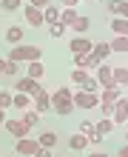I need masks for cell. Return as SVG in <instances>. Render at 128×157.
<instances>
[{
	"mask_svg": "<svg viewBox=\"0 0 128 157\" xmlns=\"http://www.w3.org/2000/svg\"><path fill=\"white\" fill-rule=\"evenodd\" d=\"M74 91H71L68 86H60L57 91H51V112L60 114V117H68L71 112H74Z\"/></svg>",
	"mask_w": 128,
	"mask_h": 157,
	"instance_id": "1",
	"label": "cell"
},
{
	"mask_svg": "<svg viewBox=\"0 0 128 157\" xmlns=\"http://www.w3.org/2000/svg\"><path fill=\"white\" fill-rule=\"evenodd\" d=\"M43 57V49L40 46H34V43H20V46H12V52H9V57L6 60H12V63H37Z\"/></svg>",
	"mask_w": 128,
	"mask_h": 157,
	"instance_id": "2",
	"label": "cell"
},
{
	"mask_svg": "<svg viewBox=\"0 0 128 157\" xmlns=\"http://www.w3.org/2000/svg\"><path fill=\"white\" fill-rule=\"evenodd\" d=\"M71 83L74 86H80V91H94V94H100V86L91 71H83V69H74L71 71Z\"/></svg>",
	"mask_w": 128,
	"mask_h": 157,
	"instance_id": "3",
	"label": "cell"
},
{
	"mask_svg": "<svg viewBox=\"0 0 128 157\" xmlns=\"http://www.w3.org/2000/svg\"><path fill=\"white\" fill-rule=\"evenodd\" d=\"M12 89H14V94H29V97H34L43 86H40V80H31V77L23 75V77H14V86Z\"/></svg>",
	"mask_w": 128,
	"mask_h": 157,
	"instance_id": "4",
	"label": "cell"
},
{
	"mask_svg": "<svg viewBox=\"0 0 128 157\" xmlns=\"http://www.w3.org/2000/svg\"><path fill=\"white\" fill-rule=\"evenodd\" d=\"M114 66H108V63H100V66L94 69V80L100 89H114Z\"/></svg>",
	"mask_w": 128,
	"mask_h": 157,
	"instance_id": "5",
	"label": "cell"
},
{
	"mask_svg": "<svg viewBox=\"0 0 128 157\" xmlns=\"http://www.w3.org/2000/svg\"><path fill=\"white\" fill-rule=\"evenodd\" d=\"M74 109H97L100 106V94L94 91H74Z\"/></svg>",
	"mask_w": 128,
	"mask_h": 157,
	"instance_id": "6",
	"label": "cell"
},
{
	"mask_svg": "<svg viewBox=\"0 0 128 157\" xmlns=\"http://www.w3.org/2000/svg\"><path fill=\"white\" fill-rule=\"evenodd\" d=\"M37 151H40V143L31 140V137H23V140L14 143V154H20V157H34Z\"/></svg>",
	"mask_w": 128,
	"mask_h": 157,
	"instance_id": "7",
	"label": "cell"
},
{
	"mask_svg": "<svg viewBox=\"0 0 128 157\" xmlns=\"http://www.w3.org/2000/svg\"><path fill=\"white\" fill-rule=\"evenodd\" d=\"M91 49H94V40H88L86 34H83V37H71V40H68V52H71V57H77V54H88Z\"/></svg>",
	"mask_w": 128,
	"mask_h": 157,
	"instance_id": "8",
	"label": "cell"
},
{
	"mask_svg": "<svg viewBox=\"0 0 128 157\" xmlns=\"http://www.w3.org/2000/svg\"><path fill=\"white\" fill-rule=\"evenodd\" d=\"M31 109H34V112H37V114H46V112H49V109H51V94H49V91H46V89H40L37 94L31 97Z\"/></svg>",
	"mask_w": 128,
	"mask_h": 157,
	"instance_id": "9",
	"label": "cell"
},
{
	"mask_svg": "<svg viewBox=\"0 0 128 157\" xmlns=\"http://www.w3.org/2000/svg\"><path fill=\"white\" fill-rule=\"evenodd\" d=\"M71 63H74V69H83V71H94L100 66V60L94 57V54H77V57H71Z\"/></svg>",
	"mask_w": 128,
	"mask_h": 157,
	"instance_id": "10",
	"label": "cell"
},
{
	"mask_svg": "<svg viewBox=\"0 0 128 157\" xmlns=\"http://www.w3.org/2000/svg\"><path fill=\"white\" fill-rule=\"evenodd\" d=\"M3 128L14 137V140H23V137H29V128L23 126V120H6V123H3Z\"/></svg>",
	"mask_w": 128,
	"mask_h": 157,
	"instance_id": "11",
	"label": "cell"
},
{
	"mask_svg": "<svg viewBox=\"0 0 128 157\" xmlns=\"http://www.w3.org/2000/svg\"><path fill=\"white\" fill-rule=\"evenodd\" d=\"M111 120H114V126H123V123H128V97H120V100H117Z\"/></svg>",
	"mask_w": 128,
	"mask_h": 157,
	"instance_id": "12",
	"label": "cell"
},
{
	"mask_svg": "<svg viewBox=\"0 0 128 157\" xmlns=\"http://www.w3.org/2000/svg\"><path fill=\"white\" fill-rule=\"evenodd\" d=\"M6 43H9V46H20V43H26L23 26H9V29H6Z\"/></svg>",
	"mask_w": 128,
	"mask_h": 157,
	"instance_id": "13",
	"label": "cell"
},
{
	"mask_svg": "<svg viewBox=\"0 0 128 157\" xmlns=\"http://www.w3.org/2000/svg\"><path fill=\"white\" fill-rule=\"evenodd\" d=\"M26 26H31V29H40L43 26V12L29 6V3H26Z\"/></svg>",
	"mask_w": 128,
	"mask_h": 157,
	"instance_id": "14",
	"label": "cell"
},
{
	"mask_svg": "<svg viewBox=\"0 0 128 157\" xmlns=\"http://www.w3.org/2000/svg\"><path fill=\"white\" fill-rule=\"evenodd\" d=\"M108 29L114 32V37H128V20L125 17H111L108 20Z\"/></svg>",
	"mask_w": 128,
	"mask_h": 157,
	"instance_id": "15",
	"label": "cell"
},
{
	"mask_svg": "<svg viewBox=\"0 0 128 157\" xmlns=\"http://www.w3.org/2000/svg\"><path fill=\"white\" fill-rule=\"evenodd\" d=\"M68 149L71 151H88V137L80 134V132H74V134L68 137Z\"/></svg>",
	"mask_w": 128,
	"mask_h": 157,
	"instance_id": "16",
	"label": "cell"
},
{
	"mask_svg": "<svg viewBox=\"0 0 128 157\" xmlns=\"http://www.w3.org/2000/svg\"><path fill=\"white\" fill-rule=\"evenodd\" d=\"M91 54H94L100 63H105L108 57H111V46H108L105 40H97V43H94V49H91Z\"/></svg>",
	"mask_w": 128,
	"mask_h": 157,
	"instance_id": "17",
	"label": "cell"
},
{
	"mask_svg": "<svg viewBox=\"0 0 128 157\" xmlns=\"http://www.w3.org/2000/svg\"><path fill=\"white\" fill-rule=\"evenodd\" d=\"M114 128H117V126H114V120H111V117H100L97 123H94V132H97L100 137H105V134H111Z\"/></svg>",
	"mask_w": 128,
	"mask_h": 157,
	"instance_id": "18",
	"label": "cell"
},
{
	"mask_svg": "<svg viewBox=\"0 0 128 157\" xmlns=\"http://www.w3.org/2000/svg\"><path fill=\"white\" fill-rule=\"evenodd\" d=\"M108 12L128 20V0H108Z\"/></svg>",
	"mask_w": 128,
	"mask_h": 157,
	"instance_id": "19",
	"label": "cell"
},
{
	"mask_svg": "<svg viewBox=\"0 0 128 157\" xmlns=\"http://www.w3.org/2000/svg\"><path fill=\"white\" fill-rule=\"evenodd\" d=\"M88 26H91V20H88V17H86V14H80V17H77V20H74V23H71V32H74V37H83V34L88 32Z\"/></svg>",
	"mask_w": 128,
	"mask_h": 157,
	"instance_id": "20",
	"label": "cell"
},
{
	"mask_svg": "<svg viewBox=\"0 0 128 157\" xmlns=\"http://www.w3.org/2000/svg\"><path fill=\"white\" fill-rule=\"evenodd\" d=\"M37 143H40V149H54V146H57V132H43L40 137H37Z\"/></svg>",
	"mask_w": 128,
	"mask_h": 157,
	"instance_id": "21",
	"label": "cell"
},
{
	"mask_svg": "<svg viewBox=\"0 0 128 157\" xmlns=\"http://www.w3.org/2000/svg\"><path fill=\"white\" fill-rule=\"evenodd\" d=\"M77 17H80L77 9H60V23L66 26V29H71V23H74Z\"/></svg>",
	"mask_w": 128,
	"mask_h": 157,
	"instance_id": "22",
	"label": "cell"
},
{
	"mask_svg": "<svg viewBox=\"0 0 128 157\" xmlns=\"http://www.w3.org/2000/svg\"><path fill=\"white\" fill-rule=\"evenodd\" d=\"M111 77H114V86H120V89L125 86V89H128V69H125V66H117Z\"/></svg>",
	"mask_w": 128,
	"mask_h": 157,
	"instance_id": "23",
	"label": "cell"
},
{
	"mask_svg": "<svg viewBox=\"0 0 128 157\" xmlns=\"http://www.w3.org/2000/svg\"><path fill=\"white\" fill-rule=\"evenodd\" d=\"M43 23H49V26L51 23H60V9L57 6H46L43 9Z\"/></svg>",
	"mask_w": 128,
	"mask_h": 157,
	"instance_id": "24",
	"label": "cell"
},
{
	"mask_svg": "<svg viewBox=\"0 0 128 157\" xmlns=\"http://www.w3.org/2000/svg\"><path fill=\"white\" fill-rule=\"evenodd\" d=\"M46 75V66L37 60V63H29V69H26V77H31V80H40Z\"/></svg>",
	"mask_w": 128,
	"mask_h": 157,
	"instance_id": "25",
	"label": "cell"
},
{
	"mask_svg": "<svg viewBox=\"0 0 128 157\" xmlns=\"http://www.w3.org/2000/svg\"><path fill=\"white\" fill-rule=\"evenodd\" d=\"M108 46H111V54H117V52H120V54H128V37H114Z\"/></svg>",
	"mask_w": 128,
	"mask_h": 157,
	"instance_id": "26",
	"label": "cell"
},
{
	"mask_svg": "<svg viewBox=\"0 0 128 157\" xmlns=\"http://www.w3.org/2000/svg\"><path fill=\"white\" fill-rule=\"evenodd\" d=\"M12 109H23V112H29V109H31V97L29 94H14Z\"/></svg>",
	"mask_w": 128,
	"mask_h": 157,
	"instance_id": "27",
	"label": "cell"
},
{
	"mask_svg": "<svg viewBox=\"0 0 128 157\" xmlns=\"http://www.w3.org/2000/svg\"><path fill=\"white\" fill-rule=\"evenodd\" d=\"M20 120H23V126H26V128H34V126H37V120H40V114L34 112V109H29V112H23Z\"/></svg>",
	"mask_w": 128,
	"mask_h": 157,
	"instance_id": "28",
	"label": "cell"
},
{
	"mask_svg": "<svg viewBox=\"0 0 128 157\" xmlns=\"http://www.w3.org/2000/svg\"><path fill=\"white\" fill-rule=\"evenodd\" d=\"M66 32H68V29H66V26H63V23H51V26H49V34H51L54 40L66 37Z\"/></svg>",
	"mask_w": 128,
	"mask_h": 157,
	"instance_id": "29",
	"label": "cell"
},
{
	"mask_svg": "<svg viewBox=\"0 0 128 157\" xmlns=\"http://www.w3.org/2000/svg\"><path fill=\"white\" fill-rule=\"evenodd\" d=\"M3 75H9V77H20V66H17V63H12V60H6V63H3Z\"/></svg>",
	"mask_w": 128,
	"mask_h": 157,
	"instance_id": "30",
	"label": "cell"
},
{
	"mask_svg": "<svg viewBox=\"0 0 128 157\" xmlns=\"http://www.w3.org/2000/svg\"><path fill=\"white\" fill-rule=\"evenodd\" d=\"M12 100H14V94H12V91H0V109H3V112H6V109H12Z\"/></svg>",
	"mask_w": 128,
	"mask_h": 157,
	"instance_id": "31",
	"label": "cell"
},
{
	"mask_svg": "<svg viewBox=\"0 0 128 157\" xmlns=\"http://www.w3.org/2000/svg\"><path fill=\"white\" fill-rule=\"evenodd\" d=\"M103 140H105V137H100L97 132H91V134H88V149H100V146H103Z\"/></svg>",
	"mask_w": 128,
	"mask_h": 157,
	"instance_id": "32",
	"label": "cell"
},
{
	"mask_svg": "<svg viewBox=\"0 0 128 157\" xmlns=\"http://www.w3.org/2000/svg\"><path fill=\"white\" fill-rule=\"evenodd\" d=\"M20 6H23L20 0H3V12H17Z\"/></svg>",
	"mask_w": 128,
	"mask_h": 157,
	"instance_id": "33",
	"label": "cell"
},
{
	"mask_svg": "<svg viewBox=\"0 0 128 157\" xmlns=\"http://www.w3.org/2000/svg\"><path fill=\"white\" fill-rule=\"evenodd\" d=\"M91 132H94V123H91V120H83V123H80V134H91Z\"/></svg>",
	"mask_w": 128,
	"mask_h": 157,
	"instance_id": "34",
	"label": "cell"
},
{
	"mask_svg": "<svg viewBox=\"0 0 128 157\" xmlns=\"http://www.w3.org/2000/svg\"><path fill=\"white\" fill-rule=\"evenodd\" d=\"M29 6H34V9H40V12H43L46 6H51V0H29Z\"/></svg>",
	"mask_w": 128,
	"mask_h": 157,
	"instance_id": "35",
	"label": "cell"
},
{
	"mask_svg": "<svg viewBox=\"0 0 128 157\" xmlns=\"http://www.w3.org/2000/svg\"><path fill=\"white\" fill-rule=\"evenodd\" d=\"M77 3H80V0H60L63 9H77Z\"/></svg>",
	"mask_w": 128,
	"mask_h": 157,
	"instance_id": "36",
	"label": "cell"
},
{
	"mask_svg": "<svg viewBox=\"0 0 128 157\" xmlns=\"http://www.w3.org/2000/svg\"><path fill=\"white\" fill-rule=\"evenodd\" d=\"M86 157H111V154H103L100 149H88V154H86Z\"/></svg>",
	"mask_w": 128,
	"mask_h": 157,
	"instance_id": "37",
	"label": "cell"
},
{
	"mask_svg": "<svg viewBox=\"0 0 128 157\" xmlns=\"http://www.w3.org/2000/svg\"><path fill=\"white\" fill-rule=\"evenodd\" d=\"M117 157H128V143H125V146H120V151H117Z\"/></svg>",
	"mask_w": 128,
	"mask_h": 157,
	"instance_id": "38",
	"label": "cell"
},
{
	"mask_svg": "<svg viewBox=\"0 0 128 157\" xmlns=\"http://www.w3.org/2000/svg\"><path fill=\"white\" fill-rule=\"evenodd\" d=\"M34 157H51V151H49V149H40L37 154H34Z\"/></svg>",
	"mask_w": 128,
	"mask_h": 157,
	"instance_id": "39",
	"label": "cell"
},
{
	"mask_svg": "<svg viewBox=\"0 0 128 157\" xmlns=\"http://www.w3.org/2000/svg\"><path fill=\"white\" fill-rule=\"evenodd\" d=\"M6 120H9V117H6V112H3V109H0V126H3Z\"/></svg>",
	"mask_w": 128,
	"mask_h": 157,
	"instance_id": "40",
	"label": "cell"
},
{
	"mask_svg": "<svg viewBox=\"0 0 128 157\" xmlns=\"http://www.w3.org/2000/svg\"><path fill=\"white\" fill-rule=\"evenodd\" d=\"M3 63H6V60H3V57H0V75H3Z\"/></svg>",
	"mask_w": 128,
	"mask_h": 157,
	"instance_id": "41",
	"label": "cell"
},
{
	"mask_svg": "<svg viewBox=\"0 0 128 157\" xmlns=\"http://www.w3.org/2000/svg\"><path fill=\"white\" fill-rule=\"evenodd\" d=\"M125 143H128V132H125Z\"/></svg>",
	"mask_w": 128,
	"mask_h": 157,
	"instance_id": "42",
	"label": "cell"
},
{
	"mask_svg": "<svg viewBox=\"0 0 128 157\" xmlns=\"http://www.w3.org/2000/svg\"><path fill=\"white\" fill-rule=\"evenodd\" d=\"M0 9H3V0H0Z\"/></svg>",
	"mask_w": 128,
	"mask_h": 157,
	"instance_id": "43",
	"label": "cell"
},
{
	"mask_svg": "<svg viewBox=\"0 0 128 157\" xmlns=\"http://www.w3.org/2000/svg\"><path fill=\"white\" fill-rule=\"evenodd\" d=\"M20 3H29V0H20Z\"/></svg>",
	"mask_w": 128,
	"mask_h": 157,
	"instance_id": "44",
	"label": "cell"
},
{
	"mask_svg": "<svg viewBox=\"0 0 128 157\" xmlns=\"http://www.w3.org/2000/svg\"><path fill=\"white\" fill-rule=\"evenodd\" d=\"M86 3H94V0H86Z\"/></svg>",
	"mask_w": 128,
	"mask_h": 157,
	"instance_id": "45",
	"label": "cell"
},
{
	"mask_svg": "<svg viewBox=\"0 0 128 157\" xmlns=\"http://www.w3.org/2000/svg\"><path fill=\"white\" fill-rule=\"evenodd\" d=\"M3 157H12V154H3Z\"/></svg>",
	"mask_w": 128,
	"mask_h": 157,
	"instance_id": "46",
	"label": "cell"
},
{
	"mask_svg": "<svg viewBox=\"0 0 128 157\" xmlns=\"http://www.w3.org/2000/svg\"><path fill=\"white\" fill-rule=\"evenodd\" d=\"M0 157H3V154H0Z\"/></svg>",
	"mask_w": 128,
	"mask_h": 157,
	"instance_id": "47",
	"label": "cell"
}]
</instances>
